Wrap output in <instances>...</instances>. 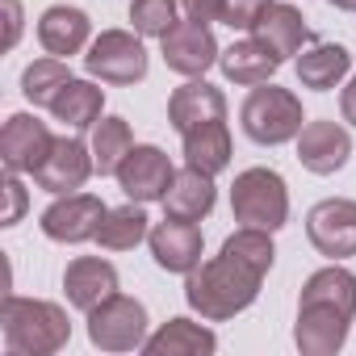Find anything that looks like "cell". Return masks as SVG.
Wrapping results in <instances>:
<instances>
[{"label":"cell","mask_w":356,"mask_h":356,"mask_svg":"<svg viewBox=\"0 0 356 356\" xmlns=\"http://www.w3.org/2000/svg\"><path fill=\"white\" fill-rule=\"evenodd\" d=\"M352 159V134L343 122H331V118H318V122H306L302 134H298V163L314 176H335L343 172Z\"/></svg>","instance_id":"9a60e30c"},{"label":"cell","mask_w":356,"mask_h":356,"mask_svg":"<svg viewBox=\"0 0 356 356\" xmlns=\"http://www.w3.org/2000/svg\"><path fill=\"white\" fill-rule=\"evenodd\" d=\"M97 172V159H92V143L76 138V134H63L55 138V151L47 155V163L34 172V185L51 197L59 193H76L88 185V176Z\"/></svg>","instance_id":"4fadbf2b"},{"label":"cell","mask_w":356,"mask_h":356,"mask_svg":"<svg viewBox=\"0 0 356 356\" xmlns=\"http://www.w3.org/2000/svg\"><path fill=\"white\" fill-rule=\"evenodd\" d=\"M181 9H185V17H193V22H222V9H227V0H181Z\"/></svg>","instance_id":"d6a6232c"},{"label":"cell","mask_w":356,"mask_h":356,"mask_svg":"<svg viewBox=\"0 0 356 356\" xmlns=\"http://www.w3.org/2000/svg\"><path fill=\"white\" fill-rule=\"evenodd\" d=\"M5 193H9V210H5V222L0 227H17L26 214V185H22L17 172H5Z\"/></svg>","instance_id":"4dcf8cb0"},{"label":"cell","mask_w":356,"mask_h":356,"mask_svg":"<svg viewBox=\"0 0 356 356\" xmlns=\"http://www.w3.org/2000/svg\"><path fill=\"white\" fill-rule=\"evenodd\" d=\"M51 151H55V134L47 122H38L34 113H9L5 118V130H0V163H5V172L34 176Z\"/></svg>","instance_id":"7c38bea8"},{"label":"cell","mask_w":356,"mask_h":356,"mask_svg":"<svg viewBox=\"0 0 356 356\" xmlns=\"http://www.w3.org/2000/svg\"><path fill=\"white\" fill-rule=\"evenodd\" d=\"M239 126L252 143L260 147H281V143H298L306 113H302V97L281 88V84H256L243 105H239Z\"/></svg>","instance_id":"3957f363"},{"label":"cell","mask_w":356,"mask_h":356,"mask_svg":"<svg viewBox=\"0 0 356 356\" xmlns=\"http://www.w3.org/2000/svg\"><path fill=\"white\" fill-rule=\"evenodd\" d=\"M101 113H105V88H97L92 80H76V76L63 84V92L51 105V118L63 122L67 130H92Z\"/></svg>","instance_id":"d4e9b609"},{"label":"cell","mask_w":356,"mask_h":356,"mask_svg":"<svg viewBox=\"0 0 356 356\" xmlns=\"http://www.w3.org/2000/svg\"><path fill=\"white\" fill-rule=\"evenodd\" d=\"M348 310L331 306V302H314V298H298V323H293V343L302 356H335L348 343L352 331Z\"/></svg>","instance_id":"30bf717a"},{"label":"cell","mask_w":356,"mask_h":356,"mask_svg":"<svg viewBox=\"0 0 356 356\" xmlns=\"http://www.w3.org/2000/svg\"><path fill=\"white\" fill-rule=\"evenodd\" d=\"M143 352L147 356H214L218 335L206 323H193V318H168L159 331L147 335Z\"/></svg>","instance_id":"7402d4cb"},{"label":"cell","mask_w":356,"mask_h":356,"mask_svg":"<svg viewBox=\"0 0 356 356\" xmlns=\"http://www.w3.org/2000/svg\"><path fill=\"white\" fill-rule=\"evenodd\" d=\"M231 214L239 227L281 231L289 222V185L277 168H243L231 185Z\"/></svg>","instance_id":"277c9868"},{"label":"cell","mask_w":356,"mask_h":356,"mask_svg":"<svg viewBox=\"0 0 356 356\" xmlns=\"http://www.w3.org/2000/svg\"><path fill=\"white\" fill-rule=\"evenodd\" d=\"M218 118H227V92L214 88L206 76L185 80L168 97V122H172L176 134H185L193 126H206V122H218Z\"/></svg>","instance_id":"d6986e66"},{"label":"cell","mask_w":356,"mask_h":356,"mask_svg":"<svg viewBox=\"0 0 356 356\" xmlns=\"http://www.w3.org/2000/svg\"><path fill=\"white\" fill-rule=\"evenodd\" d=\"M122 289V277L109 260L101 256H76L67 268H63V293H67V306L88 314L97 310L105 298H113Z\"/></svg>","instance_id":"e0dca14e"},{"label":"cell","mask_w":356,"mask_h":356,"mask_svg":"<svg viewBox=\"0 0 356 356\" xmlns=\"http://www.w3.org/2000/svg\"><path fill=\"white\" fill-rule=\"evenodd\" d=\"M147 67L151 59L138 30H101L84 51V72L101 84H118V88L138 84L147 80Z\"/></svg>","instance_id":"5b68a950"},{"label":"cell","mask_w":356,"mask_h":356,"mask_svg":"<svg viewBox=\"0 0 356 356\" xmlns=\"http://www.w3.org/2000/svg\"><path fill=\"white\" fill-rule=\"evenodd\" d=\"M147 235H151L147 206H143V202H126V206H118V210L105 214V222H101V231H97V243H101L105 252H130V248H138Z\"/></svg>","instance_id":"484cf974"},{"label":"cell","mask_w":356,"mask_h":356,"mask_svg":"<svg viewBox=\"0 0 356 356\" xmlns=\"http://www.w3.org/2000/svg\"><path fill=\"white\" fill-rule=\"evenodd\" d=\"M105 214H109V206H105L97 193L76 189V193H59V197L42 210L38 227H42V235H47L51 243H88V239H97Z\"/></svg>","instance_id":"52a82bcc"},{"label":"cell","mask_w":356,"mask_h":356,"mask_svg":"<svg viewBox=\"0 0 356 356\" xmlns=\"http://www.w3.org/2000/svg\"><path fill=\"white\" fill-rule=\"evenodd\" d=\"M273 260H277L273 231L239 227L235 235L222 239L214 260H202L185 277L189 310L202 314L206 323H227V318L243 314L260 298V285L273 273Z\"/></svg>","instance_id":"6da1fadb"},{"label":"cell","mask_w":356,"mask_h":356,"mask_svg":"<svg viewBox=\"0 0 356 356\" xmlns=\"http://www.w3.org/2000/svg\"><path fill=\"white\" fill-rule=\"evenodd\" d=\"M38 42L47 55L55 59H72V55H84L88 42H92V22L84 9L76 5H51L42 9L38 17Z\"/></svg>","instance_id":"ac0fdd59"},{"label":"cell","mask_w":356,"mask_h":356,"mask_svg":"<svg viewBox=\"0 0 356 356\" xmlns=\"http://www.w3.org/2000/svg\"><path fill=\"white\" fill-rule=\"evenodd\" d=\"M327 5H335L339 13H356V0H327Z\"/></svg>","instance_id":"e575fe53"},{"label":"cell","mask_w":356,"mask_h":356,"mask_svg":"<svg viewBox=\"0 0 356 356\" xmlns=\"http://www.w3.org/2000/svg\"><path fill=\"white\" fill-rule=\"evenodd\" d=\"M176 5L181 0H130V30H138L143 38H163L176 22Z\"/></svg>","instance_id":"f1b7e54d"},{"label":"cell","mask_w":356,"mask_h":356,"mask_svg":"<svg viewBox=\"0 0 356 356\" xmlns=\"http://www.w3.org/2000/svg\"><path fill=\"white\" fill-rule=\"evenodd\" d=\"M130 147H134V130L126 118H101L92 126V159L101 176H113L118 163L130 155Z\"/></svg>","instance_id":"83f0119b"},{"label":"cell","mask_w":356,"mask_h":356,"mask_svg":"<svg viewBox=\"0 0 356 356\" xmlns=\"http://www.w3.org/2000/svg\"><path fill=\"white\" fill-rule=\"evenodd\" d=\"M147 323H151L147 306L118 289L97 310H88V343L101 348V352H143V343L151 335Z\"/></svg>","instance_id":"8992f818"},{"label":"cell","mask_w":356,"mask_h":356,"mask_svg":"<svg viewBox=\"0 0 356 356\" xmlns=\"http://www.w3.org/2000/svg\"><path fill=\"white\" fill-rule=\"evenodd\" d=\"M248 34H252L256 42H264L281 63H285L289 55H302V47L310 42V26H306L302 9H293L289 0H268V5L256 13V22H252Z\"/></svg>","instance_id":"2e32d148"},{"label":"cell","mask_w":356,"mask_h":356,"mask_svg":"<svg viewBox=\"0 0 356 356\" xmlns=\"http://www.w3.org/2000/svg\"><path fill=\"white\" fill-rule=\"evenodd\" d=\"M159 51H163V63H168V72L185 76V80H197V76H206V72L218 63V55H222V47H218L214 30H210L206 22H193V17L176 22V26H172V30L159 38Z\"/></svg>","instance_id":"9c48e42d"},{"label":"cell","mask_w":356,"mask_h":356,"mask_svg":"<svg viewBox=\"0 0 356 356\" xmlns=\"http://www.w3.org/2000/svg\"><path fill=\"white\" fill-rule=\"evenodd\" d=\"M0 331H5V348L13 356H55L72 339V323L59 302L22 293H9L0 302Z\"/></svg>","instance_id":"7a4b0ae2"},{"label":"cell","mask_w":356,"mask_h":356,"mask_svg":"<svg viewBox=\"0 0 356 356\" xmlns=\"http://www.w3.org/2000/svg\"><path fill=\"white\" fill-rule=\"evenodd\" d=\"M339 113H343L348 126H356V72L348 76V84H343V92H339Z\"/></svg>","instance_id":"836d02e7"},{"label":"cell","mask_w":356,"mask_h":356,"mask_svg":"<svg viewBox=\"0 0 356 356\" xmlns=\"http://www.w3.org/2000/svg\"><path fill=\"white\" fill-rule=\"evenodd\" d=\"M214 206H218L214 176L185 163L181 172H176L168 197H163V214H168V218H185V222H202V218L214 214Z\"/></svg>","instance_id":"ffe728a7"},{"label":"cell","mask_w":356,"mask_h":356,"mask_svg":"<svg viewBox=\"0 0 356 356\" xmlns=\"http://www.w3.org/2000/svg\"><path fill=\"white\" fill-rule=\"evenodd\" d=\"M218 67H222V76L231 80V84H243V88H256V84H268L273 76H277V67H281V59L264 47V42H256L252 34L248 38H239V42H231L222 55H218Z\"/></svg>","instance_id":"603a6c76"},{"label":"cell","mask_w":356,"mask_h":356,"mask_svg":"<svg viewBox=\"0 0 356 356\" xmlns=\"http://www.w3.org/2000/svg\"><path fill=\"white\" fill-rule=\"evenodd\" d=\"M67 80H72L67 59H55V55L34 59V63L22 72V97H26L34 109H51V105H55V97L63 92V84H67Z\"/></svg>","instance_id":"4316f807"},{"label":"cell","mask_w":356,"mask_h":356,"mask_svg":"<svg viewBox=\"0 0 356 356\" xmlns=\"http://www.w3.org/2000/svg\"><path fill=\"white\" fill-rule=\"evenodd\" d=\"M147 248H151V260H155L163 273H181V277H189V273L202 264V256H206V235H202L197 222L168 218V214H163V222L151 227Z\"/></svg>","instance_id":"5bb4252c"},{"label":"cell","mask_w":356,"mask_h":356,"mask_svg":"<svg viewBox=\"0 0 356 356\" xmlns=\"http://www.w3.org/2000/svg\"><path fill=\"white\" fill-rule=\"evenodd\" d=\"M293 67H298L302 88L331 92V88H339L352 76V51L339 47V42H310V47H302V55L293 59Z\"/></svg>","instance_id":"44dd1931"},{"label":"cell","mask_w":356,"mask_h":356,"mask_svg":"<svg viewBox=\"0 0 356 356\" xmlns=\"http://www.w3.org/2000/svg\"><path fill=\"white\" fill-rule=\"evenodd\" d=\"M306 239L327 260L356 256V202L352 197H323L306 214Z\"/></svg>","instance_id":"8fae6325"},{"label":"cell","mask_w":356,"mask_h":356,"mask_svg":"<svg viewBox=\"0 0 356 356\" xmlns=\"http://www.w3.org/2000/svg\"><path fill=\"white\" fill-rule=\"evenodd\" d=\"M181 147H185V163L189 168H202L210 176L227 172L231 168V130H227V118L185 130L181 134Z\"/></svg>","instance_id":"cb8c5ba5"},{"label":"cell","mask_w":356,"mask_h":356,"mask_svg":"<svg viewBox=\"0 0 356 356\" xmlns=\"http://www.w3.org/2000/svg\"><path fill=\"white\" fill-rule=\"evenodd\" d=\"M0 9H5V51H13L22 42V26H26L22 0H0Z\"/></svg>","instance_id":"1f68e13d"},{"label":"cell","mask_w":356,"mask_h":356,"mask_svg":"<svg viewBox=\"0 0 356 356\" xmlns=\"http://www.w3.org/2000/svg\"><path fill=\"white\" fill-rule=\"evenodd\" d=\"M268 5V0H227V9H222V22L231 26V30H252V22H256V13Z\"/></svg>","instance_id":"f546056e"},{"label":"cell","mask_w":356,"mask_h":356,"mask_svg":"<svg viewBox=\"0 0 356 356\" xmlns=\"http://www.w3.org/2000/svg\"><path fill=\"white\" fill-rule=\"evenodd\" d=\"M113 176H118V189L126 193V202L151 206V202H163L168 197V189L176 181V168H172L168 151H159L155 143H134L130 155L118 163Z\"/></svg>","instance_id":"ba28073f"}]
</instances>
